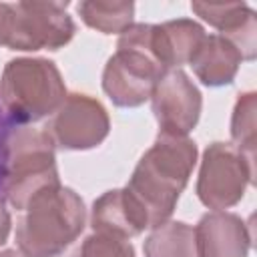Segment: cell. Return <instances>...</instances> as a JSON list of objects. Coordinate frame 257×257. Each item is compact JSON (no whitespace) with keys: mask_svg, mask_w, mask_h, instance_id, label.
Here are the masks:
<instances>
[{"mask_svg":"<svg viewBox=\"0 0 257 257\" xmlns=\"http://www.w3.org/2000/svg\"><path fill=\"white\" fill-rule=\"evenodd\" d=\"M197 145L189 137L159 133L137 163L126 191L147 217L149 229L167 223L197 165Z\"/></svg>","mask_w":257,"mask_h":257,"instance_id":"cell-1","label":"cell"},{"mask_svg":"<svg viewBox=\"0 0 257 257\" xmlns=\"http://www.w3.org/2000/svg\"><path fill=\"white\" fill-rule=\"evenodd\" d=\"M86 225L84 201L70 187L54 185L36 193L16 225V245L24 257H58Z\"/></svg>","mask_w":257,"mask_h":257,"instance_id":"cell-2","label":"cell"},{"mask_svg":"<svg viewBox=\"0 0 257 257\" xmlns=\"http://www.w3.org/2000/svg\"><path fill=\"white\" fill-rule=\"evenodd\" d=\"M66 98L58 66L40 56H20L6 62L0 76V104L18 124L52 116Z\"/></svg>","mask_w":257,"mask_h":257,"instance_id":"cell-3","label":"cell"},{"mask_svg":"<svg viewBox=\"0 0 257 257\" xmlns=\"http://www.w3.org/2000/svg\"><path fill=\"white\" fill-rule=\"evenodd\" d=\"M151 24L137 22L116 42V52L102 70V90L114 106L135 108L151 100L157 80L167 72L149 46Z\"/></svg>","mask_w":257,"mask_h":257,"instance_id":"cell-4","label":"cell"},{"mask_svg":"<svg viewBox=\"0 0 257 257\" xmlns=\"http://www.w3.org/2000/svg\"><path fill=\"white\" fill-rule=\"evenodd\" d=\"M54 185H60L54 143L44 128L16 122L8 141L4 201L24 211L36 193Z\"/></svg>","mask_w":257,"mask_h":257,"instance_id":"cell-5","label":"cell"},{"mask_svg":"<svg viewBox=\"0 0 257 257\" xmlns=\"http://www.w3.org/2000/svg\"><path fill=\"white\" fill-rule=\"evenodd\" d=\"M68 2L24 0L10 4L4 46L20 52L58 50L66 46L74 32V20L66 12Z\"/></svg>","mask_w":257,"mask_h":257,"instance_id":"cell-6","label":"cell"},{"mask_svg":"<svg viewBox=\"0 0 257 257\" xmlns=\"http://www.w3.org/2000/svg\"><path fill=\"white\" fill-rule=\"evenodd\" d=\"M253 177V159H247L231 143L215 141L203 153L195 193L207 209L225 211L243 199Z\"/></svg>","mask_w":257,"mask_h":257,"instance_id":"cell-7","label":"cell"},{"mask_svg":"<svg viewBox=\"0 0 257 257\" xmlns=\"http://www.w3.org/2000/svg\"><path fill=\"white\" fill-rule=\"evenodd\" d=\"M46 135L64 151L98 147L110 131V118L100 100L84 92H70L44 126Z\"/></svg>","mask_w":257,"mask_h":257,"instance_id":"cell-8","label":"cell"},{"mask_svg":"<svg viewBox=\"0 0 257 257\" xmlns=\"http://www.w3.org/2000/svg\"><path fill=\"white\" fill-rule=\"evenodd\" d=\"M151 104L159 122V133L187 137L199 122L203 94L187 72L181 68H171L157 80L151 94Z\"/></svg>","mask_w":257,"mask_h":257,"instance_id":"cell-9","label":"cell"},{"mask_svg":"<svg viewBox=\"0 0 257 257\" xmlns=\"http://www.w3.org/2000/svg\"><path fill=\"white\" fill-rule=\"evenodd\" d=\"M199 257H247L251 231L247 223L229 211L205 213L193 227Z\"/></svg>","mask_w":257,"mask_h":257,"instance_id":"cell-10","label":"cell"},{"mask_svg":"<svg viewBox=\"0 0 257 257\" xmlns=\"http://www.w3.org/2000/svg\"><path fill=\"white\" fill-rule=\"evenodd\" d=\"M191 10L217 28L221 36L237 46L243 60H253L257 54V14L245 2H191Z\"/></svg>","mask_w":257,"mask_h":257,"instance_id":"cell-11","label":"cell"},{"mask_svg":"<svg viewBox=\"0 0 257 257\" xmlns=\"http://www.w3.org/2000/svg\"><path fill=\"white\" fill-rule=\"evenodd\" d=\"M203 38L205 28L191 18L167 20L149 28V46L165 70L189 64Z\"/></svg>","mask_w":257,"mask_h":257,"instance_id":"cell-12","label":"cell"},{"mask_svg":"<svg viewBox=\"0 0 257 257\" xmlns=\"http://www.w3.org/2000/svg\"><path fill=\"white\" fill-rule=\"evenodd\" d=\"M90 227L94 233H104L128 241L131 237H137L149 229V223L137 201L122 187L102 193L92 203Z\"/></svg>","mask_w":257,"mask_h":257,"instance_id":"cell-13","label":"cell"},{"mask_svg":"<svg viewBox=\"0 0 257 257\" xmlns=\"http://www.w3.org/2000/svg\"><path fill=\"white\" fill-rule=\"evenodd\" d=\"M243 62L241 52L221 34H205L197 52L191 58L195 76L211 88L231 84Z\"/></svg>","mask_w":257,"mask_h":257,"instance_id":"cell-14","label":"cell"},{"mask_svg":"<svg viewBox=\"0 0 257 257\" xmlns=\"http://www.w3.org/2000/svg\"><path fill=\"white\" fill-rule=\"evenodd\" d=\"M76 12L88 28L102 34H122L135 24V4L126 0H82Z\"/></svg>","mask_w":257,"mask_h":257,"instance_id":"cell-15","label":"cell"},{"mask_svg":"<svg viewBox=\"0 0 257 257\" xmlns=\"http://www.w3.org/2000/svg\"><path fill=\"white\" fill-rule=\"evenodd\" d=\"M145 257H199L195 231L185 221H167L155 227L143 245Z\"/></svg>","mask_w":257,"mask_h":257,"instance_id":"cell-16","label":"cell"},{"mask_svg":"<svg viewBox=\"0 0 257 257\" xmlns=\"http://www.w3.org/2000/svg\"><path fill=\"white\" fill-rule=\"evenodd\" d=\"M255 114H257V94L255 92L239 94L231 114V139H233L231 145L253 161H255V143H257Z\"/></svg>","mask_w":257,"mask_h":257,"instance_id":"cell-17","label":"cell"},{"mask_svg":"<svg viewBox=\"0 0 257 257\" xmlns=\"http://www.w3.org/2000/svg\"><path fill=\"white\" fill-rule=\"evenodd\" d=\"M78 257H137V255H135V247L126 239L104 233H92L82 241Z\"/></svg>","mask_w":257,"mask_h":257,"instance_id":"cell-18","label":"cell"},{"mask_svg":"<svg viewBox=\"0 0 257 257\" xmlns=\"http://www.w3.org/2000/svg\"><path fill=\"white\" fill-rule=\"evenodd\" d=\"M14 120L6 114L0 104V201H4V185H6V159H8V141L14 128Z\"/></svg>","mask_w":257,"mask_h":257,"instance_id":"cell-19","label":"cell"},{"mask_svg":"<svg viewBox=\"0 0 257 257\" xmlns=\"http://www.w3.org/2000/svg\"><path fill=\"white\" fill-rule=\"evenodd\" d=\"M10 229H12V217H10L8 209L4 207V201H0V247L6 243Z\"/></svg>","mask_w":257,"mask_h":257,"instance_id":"cell-20","label":"cell"},{"mask_svg":"<svg viewBox=\"0 0 257 257\" xmlns=\"http://www.w3.org/2000/svg\"><path fill=\"white\" fill-rule=\"evenodd\" d=\"M8 16H10V4L0 2V46H4L6 40V26H8Z\"/></svg>","mask_w":257,"mask_h":257,"instance_id":"cell-21","label":"cell"},{"mask_svg":"<svg viewBox=\"0 0 257 257\" xmlns=\"http://www.w3.org/2000/svg\"><path fill=\"white\" fill-rule=\"evenodd\" d=\"M0 257H24V255L16 249H4V251H0Z\"/></svg>","mask_w":257,"mask_h":257,"instance_id":"cell-22","label":"cell"}]
</instances>
